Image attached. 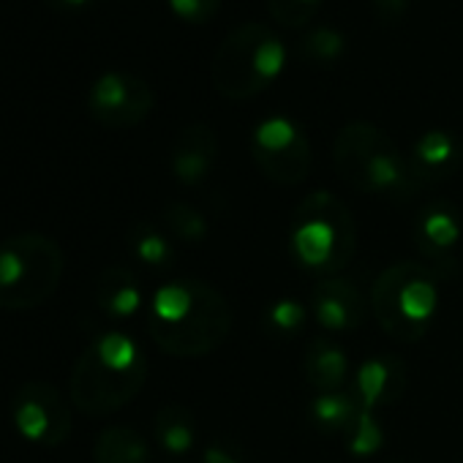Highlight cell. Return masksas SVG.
<instances>
[{
  "label": "cell",
  "mask_w": 463,
  "mask_h": 463,
  "mask_svg": "<svg viewBox=\"0 0 463 463\" xmlns=\"http://www.w3.org/2000/svg\"><path fill=\"white\" fill-rule=\"evenodd\" d=\"M147 330L156 346L172 357H204L229 338L232 308L213 284L177 279L153 295Z\"/></svg>",
  "instance_id": "6da1fadb"
},
{
  "label": "cell",
  "mask_w": 463,
  "mask_h": 463,
  "mask_svg": "<svg viewBox=\"0 0 463 463\" xmlns=\"http://www.w3.org/2000/svg\"><path fill=\"white\" fill-rule=\"evenodd\" d=\"M147 382V360L126 333L99 335L74 363L69 395L88 417H109L128 406Z\"/></svg>",
  "instance_id": "7a4b0ae2"
},
{
  "label": "cell",
  "mask_w": 463,
  "mask_h": 463,
  "mask_svg": "<svg viewBox=\"0 0 463 463\" xmlns=\"http://www.w3.org/2000/svg\"><path fill=\"white\" fill-rule=\"evenodd\" d=\"M333 166L338 177L360 194L409 199L420 188L395 139L365 120H352L338 128L333 139Z\"/></svg>",
  "instance_id": "3957f363"
},
{
  "label": "cell",
  "mask_w": 463,
  "mask_h": 463,
  "mask_svg": "<svg viewBox=\"0 0 463 463\" xmlns=\"http://www.w3.org/2000/svg\"><path fill=\"white\" fill-rule=\"evenodd\" d=\"M357 246V226L346 202L330 191H311L292 213L289 221V254L311 273H341Z\"/></svg>",
  "instance_id": "277c9868"
},
{
  "label": "cell",
  "mask_w": 463,
  "mask_h": 463,
  "mask_svg": "<svg viewBox=\"0 0 463 463\" xmlns=\"http://www.w3.org/2000/svg\"><path fill=\"white\" fill-rule=\"evenodd\" d=\"M284 42L262 23L229 31L210 63V82L226 101H249L265 93L284 71Z\"/></svg>",
  "instance_id": "5b68a950"
},
{
  "label": "cell",
  "mask_w": 463,
  "mask_h": 463,
  "mask_svg": "<svg viewBox=\"0 0 463 463\" xmlns=\"http://www.w3.org/2000/svg\"><path fill=\"white\" fill-rule=\"evenodd\" d=\"M376 325L398 344H417L428 335L439 311V284L425 265L395 262L384 268L371 289Z\"/></svg>",
  "instance_id": "8992f818"
},
{
  "label": "cell",
  "mask_w": 463,
  "mask_h": 463,
  "mask_svg": "<svg viewBox=\"0 0 463 463\" xmlns=\"http://www.w3.org/2000/svg\"><path fill=\"white\" fill-rule=\"evenodd\" d=\"M63 249L39 232L0 241V308L31 311L44 306L61 287Z\"/></svg>",
  "instance_id": "52a82bcc"
},
{
  "label": "cell",
  "mask_w": 463,
  "mask_h": 463,
  "mask_svg": "<svg viewBox=\"0 0 463 463\" xmlns=\"http://www.w3.org/2000/svg\"><path fill=\"white\" fill-rule=\"evenodd\" d=\"M251 156L260 172L279 185H298L308 177L314 156L306 131L284 115L265 118L251 134Z\"/></svg>",
  "instance_id": "ba28073f"
},
{
  "label": "cell",
  "mask_w": 463,
  "mask_h": 463,
  "mask_svg": "<svg viewBox=\"0 0 463 463\" xmlns=\"http://www.w3.org/2000/svg\"><path fill=\"white\" fill-rule=\"evenodd\" d=\"M12 422L25 441L58 447L71 433V409L50 382H25L12 401Z\"/></svg>",
  "instance_id": "9c48e42d"
},
{
  "label": "cell",
  "mask_w": 463,
  "mask_h": 463,
  "mask_svg": "<svg viewBox=\"0 0 463 463\" xmlns=\"http://www.w3.org/2000/svg\"><path fill=\"white\" fill-rule=\"evenodd\" d=\"M153 107V88L142 77L126 71L101 74L88 93V109L93 120H99L107 128H134L150 118Z\"/></svg>",
  "instance_id": "30bf717a"
},
{
  "label": "cell",
  "mask_w": 463,
  "mask_h": 463,
  "mask_svg": "<svg viewBox=\"0 0 463 463\" xmlns=\"http://www.w3.org/2000/svg\"><path fill=\"white\" fill-rule=\"evenodd\" d=\"M308 308L314 319L330 333H354L368 311L360 289L338 276H327L311 289Z\"/></svg>",
  "instance_id": "8fae6325"
},
{
  "label": "cell",
  "mask_w": 463,
  "mask_h": 463,
  "mask_svg": "<svg viewBox=\"0 0 463 463\" xmlns=\"http://www.w3.org/2000/svg\"><path fill=\"white\" fill-rule=\"evenodd\" d=\"M218 161V134L207 123H188L172 142L169 166L177 183L194 188L207 180Z\"/></svg>",
  "instance_id": "7c38bea8"
},
{
  "label": "cell",
  "mask_w": 463,
  "mask_h": 463,
  "mask_svg": "<svg viewBox=\"0 0 463 463\" xmlns=\"http://www.w3.org/2000/svg\"><path fill=\"white\" fill-rule=\"evenodd\" d=\"M409 384V371L401 357L395 354H379L365 360L357 373L352 376V392L368 411H376L382 406L395 403Z\"/></svg>",
  "instance_id": "4fadbf2b"
},
{
  "label": "cell",
  "mask_w": 463,
  "mask_h": 463,
  "mask_svg": "<svg viewBox=\"0 0 463 463\" xmlns=\"http://www.w3.org/2000/svg\"><path fill=\"white\" fill-rule=\"evenodd\" d=\"M463 161L460 139L444 128L425 131L409 153V166L417 180V185H433L449 180Z\"/></svg>",
  "instance_id": "5bb4252c"
},
{
  "label": "cell",
  "mask_w": 463,
  "mask_h": 463,
  "mask_svg": "<svg viewBox=\"0 0 463 463\" xmlns=\"http://www.w3.org/2000/svg\"><path fill=\"white\" fill-rule=\"evenodd\" d=\"M414 241L422 254L436 268L455 265V246L460 241V221L455 210L444 202H433L422 207L417 226H414Z\"/></svg>",
  "instance_id": "9a60e30c"
},
{
  "label": "cell",
  "mask_w": 463,
  "mask_h": 463,
  "mask_svg": "<svg viewBox=\"0 0 463 463\" xmlns=\"http://www.w3.org/2000/svg\"><path fill=\"white\" fill-rule=\"evenodd\" d=\"M303 368L308 384L317 392H335L344 390V384L349 382V357L327 335H314L308 341Z\"/></svg>",
  "instance_id": "2e32d148"
},
{
  "label": "cell",
  "mask_w": 463,
  "mask_h": 463,
  "mask_svg": "<svg viewBox=\"0 0 463 463\" xmlns=\"http://www.w3.org/2000/svg\"><path fill=\"white\" fill-rule=\"evenodd\" d=\"M96 306L112 319H126V317L137 314L142 306L139 279L123 265L104 268L96 281Z\"/></svg>",
  "instance_id": "e0dca14e"
},
{
  "label": "cell",
  "mask_w": 463,
  "mask_h": 463,
  "mask_svg": "<svg viewBox=\"0 0 463 463\" xmlns=\"http://www.w3.org/2000/svg\"><path fill=\"white\" fill-rule=\"evenodd\" d=\"M93 463H153V452L139 430L109 425L93 441Z\"/></svg>",
  "instance_id": "ac0fdd59"
},
{
  "label": "cell",
  "mask_w": 463,
  "mask_h": 463,
  "mask_svg": "<svg viewBox=\"0 0 463 463\" xmlns=\"http://www.w3.org/2000/svg\"><path fill=\"white\" fill-rule=\"evenodd\" d=\"M360 409L363 406L352 390H335V392H319L308 406V417L317 430L346 436V430L352 428Z\"/></svg>",
  "instance_id": "d6986e66"
},
{
  "label": "cell",
  "mask_w": 463,
  "mask_h": 463,
  "mask_svg": "<svg viewBox=\"0 0 463 463\" xmlns=\"http://www.w3.org/2000/svg\"><path fill=\"white\" fill-rule=\"evenodd\" d=\"M153 433H156V441L169 455H185L196 444V420L185 406L169 403L158 409L153 420Z\"/></svg>",
  "instance_id": "ffe728a7"
},
{
  "label": "cell",
  "mask_w": 463,
  "mask_h": 463,
  "mask_svg": "<svg viewBox=\"0 0 463 463\" xmlns=\"http://www.w3.org/2000/svg\"><path fill=\"white\" fill-rule=\"evenodd\" d=\"M128 249L131 254L147 265V268H169L175 251L169 246V241L161 235V232L150 223H137L128 235Z\"/></svg>",
  "instance_id": "44dd1931"
},
{
  "label": "cell",
  "mask_w": 463,
  "mask_h": 463,
  "mask_svg": "<svg viewBox=\"0 0 463 463\" xmlns=\"http://www.w3.org/2000/svg\"><path fill=\"white\" fill-rule=\"evenodd\" d=\"M346 52V36L338 28L322 25L303 39V55L314 66H335Z\"/></svg>",
  "instance_id": "7402d4cb"
},
{
  "label": "cell",
  "mask_w": 463,
  "mask_h": 463,
  "mask_svg": "<svg viewBox=\"0 0 463 463\" xmlns=\"http://www.w3.org/2000/svg\"><path fill=\"white\" fill-rule=\"evenodd\" d=\"M164 226L172 232L177 241L191 243V246H196V243H202L207 238L204 215L196 207L185 204V202H172V204L164 207Z\"/></svg>",
  "instance_id": "603a6c76"
},
{
  "label": "cell",
  "mask_w": 463,
  "mask_h": 463,
  "mask_svg": "<svg viewBox=\"0 0 463 463\" xmlns=\"http://www.w3.org/2000/svg\"><path fill=\"white\" fill-rule=\"evenodd\" d=\"M308 314H311V308H306V306L298 303V300H279V303H273V306L268 308V314H265V327H268V333H273V335L292 338V335H298V333L306 327Z\"/></svg>",
  "instance_id": "cb8c5ba5"
},
{
  "label": "cell",
  "mask_w": 463,
  "mask_h": 463,
  "mask_svg": "<svg viewBox=\"0 0 463 463\" xmlns=\"http://www.w3.org/2000/svg\"><path fill=\"white\" fill-rule=\"evenodd\" d=\"M344 439H346V449H349V452L365 458V455H373V452L382 447L384 433H382V425H379V420L373 417V411H368V409L363 406Z\"/></svg>",
  "instance_id": "d4e9b609"
},
{
  "label": "cell",
  "mask_w": 463,
  "mask_h": 463,
  "mask_svg": "<svg viewBox=\"0 0 463 463\" xmlns=\"http://www.w3.org/2000/svg\"><path fill=\"white\" fill-rule=\"evenodd\" d=\"M319 6H322V0H268L270 17L281 28H289V31L306 28L319 12Z\"/></svg>",
  "instance_id": "484cf974"
},
{
  "label": "cell",
  "mask_w": 463,
  "mask_h": 463,
  "mask_svg": "<svg viewBox=\"0 0 463 463\" xmlns=\"http://www.w3.org/2000/svg\"><path fill=\"white\" fill-rule=\"evenodd\" d=\"M221 4L223 0H169V9L191 25H204L218 14Z\"/></svg>",
  "instance_id": "4316f807"
},
{
  "label": "cell",
  "mask_w": 463,
  "mask_h": 463,
  "mask_svg": "<svg viewBox=\"0 0 463 463\" xmlns=\"http://www.w3.org/2000/svg\"><path fill=\"white\" fill-rule=\"evenodd\" d=\"M411 0H371V9H373V20L384 28H392L398 23L406 20L409 14Z\"/></svg>",
  "instance_id": "83f0119b"
},
{
  "label": "cell",
  "mask_w": 463,
  "mask_h": 463,
  "mask_svg": "<svg viewBox=\"0 0 463 463\" xmlns=\"http://www.w3.org/2000/svg\"><path fill=\"white\" fill-rule=\"evenodd\" d=\"M202 463H243L238 447H232L229 441H210L202 452Z\"/></svg>",
  "instance_id": "f1b7e54d"
},
{
  "label": "cell",
  "mask_w": 463,
  "mask_h": 463,
  "mask_svg": "<svg viewBox=\"0 0 463 463\" xmlns=\"http://www.w3.org/2000/svg\"><path fill=\"white\" fill-rule=\"evenodd\" d=\"M47 4L58 12H80L90 4V0H47Z\"/></svg>",
  "instance_id": "f546056e"
},
{
  "label": "cell",
  "mask_w": 463,
  "mask_h": 463,
  "mask_svg": "<svg viewBox=\"0 0 463 463\" xmlns=\"http://www.w3.org/2000/svg\"><path fill=\"white\" fill-rule=\"evenodd\" d=\"M392 463H401V460H392Z\"/></svg>",
  "instance_id": "4dcf8cb0"
}]
</instances>
